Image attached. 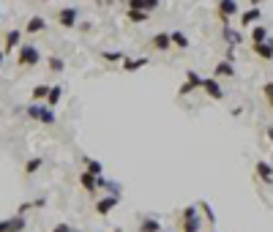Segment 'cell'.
Instances as JSON below:
<instances>
[{
	"label": "cell",
	"mask_w": 273,
	"mask_h": 232,
	"mask_svg": "<svg viewBox=\"0 0 273 232\" xmlns=\"http://www.w3.org/2000/svg\"><path fill=\"white\" fill-rule=\"evenodd\" d=\"M139 232H161V221H158V218H142V221H139Z\"/></svg>",
	"instance_id": "20"
},
{
	"label": "cell",
	"mask_w": 273,
	"mask_h": 232,
	"mask_svg": "<svg viewBox=\"0 0 273 232\" xmlns=\"http://www.w3.org/2000/svg\"><path fill=\"white\" fill-rule=\"evenodd\" d=\"M202 229V218L191 216V218H181V232H199Z\"/></svg>",
	"instance_id": "18"
},
{
	"label": "cell",
	"mask_w": 273,
	"mask_h": 232,
	"mask_svg": "<svg viewBox=\"0 0 273 232\" xmlns=\"http://www.w3.org/2000/svg\"><path fill=\"white\" fill-rule=\"evenodd\" d=\"M101 57L106 63H123L126 61V52H115V49H110V52H101Z\"/></svg>",
	"instance_id": "29"
},
{
	"label": "cell",
	"mask_w": 273,
	"mask_h": 232,
	"mask_svg": "<svg viewBox=\"0 0 273 232\" xmlns=\"http://www.w3.org/2000/svg\"><path fill=\"white\" fill-rule=\"evenodd\" d=\"M17 63L30 69V66H38L41 63V52H38L36 44H19V55H17Z\"/></svg>",
	"instance_id": "2"
},
{
	"label": "cell",
	"mask_w": 273,
	"mask_h": 232,
	"mask_svg": "<svg viewBox=\"0 0 273 232\" xmlns=\"http://www.w3.org/2000/svg\"><path fill=\"white\" fill-rule=\"evenodd\" d=\"M199 88L208 93L213 101H222V98H224V90H222V85H219V79H216V77H205L202 82H199Z\"/></svg>",
	"instance_id": "4"
},
{
	"label": "cell",
	"mask_w": 273,
	"mask_h": 232,
	"mask_svg": "<svg viewBox=\"0 0 273 232\" xmlns=\"http://www.w3.org/2000/svg\"><path fill=\"white\" fill-rule=\"evenodd\" d=\"M25 112H28V118H33L36 123H44V126H55V123H58L55 112L46 107V104H30Z\"/></svg>",
	"instance_id": "1"
},
{
	"label": "cell",
	"mask_w": 273,
	"mask_h": 232,
	"mask_svg": "<svg viewBox=\"0 0 273 232\" xmlns=\"http://www.w3.org/2000/svg\"><path fill=\"white\" fill-rule=\"evenodd\" d=\"M265 41H268V28L254 25V28H251V44H265Z\"/></svg>",
	"instance_id": "22"
},
{
	"label": "cell",
	"mask_w": 273,
	"mask_h": 232,
	"mask_svg": "<svg viewBox=\"0 0 273 232\" xmlns=\"http://www.w3.org/2000/svg\"><path fill=\"white\" fill-rule=\"evenodd\" d=\"M265 134H268V139H270V142H273V126H270L268 131H265Z\"/></svg>",
	"instance_id": "37"
},
{
	"label": "cell",
	"mask_w": 273,
	"mask_h": 232,
	"mask_svg": "<svg viewBox=\"0 0 273 232\" xmlns=\"http://www.w3.org/2000/svg\"><path fill=\"white\" fill-rule=\"evenodd\" d=\"M251 52L259 61H273V38H268L265 44H251Z\"/></svg>",
	"instance_id": "9"
},
{
	"label": "cell",
	"mask_w": 273,
	"mask_h": 232,
	"mask_svg": "<svg viewBox=\"0 0 273 232\" xmlns=\"http://www.w3.org/2000/svg\"><path fill=\"white\" fill-rule=\"evenodd\" d=\"M254 172H257V178L262 183H273V164L270 161H257V167H254Z\"/></svg>",
	"instance_id": "11"
},
{
	"label": "cell",
	"mask_w": 273,
	"mask_h": 232,
	"mask_svg": "<svg viewBox=\"0 0 273 232\" xmlns=\"http://www.w3.org/2000/svg\"><path fill=\"white\" fill-rule=\"evenodd\" d=\"M150 46L156 52H167L170 46H172V41H170V33H156V36L150 38Z\"/></svg>",
	"instance_id": "13"
},
{
	"label": "cell",
	"mask_w": 273,
	"mask_h": 232,
	"mask_svg": "<svg viewBox=\"0 0 273 232\" xmlns=\"http://www.w3.org/2000/svg\"><path fill=\"white\" fill-rule=\"evenodd\" d=\"M79 186H82V189L88 191V194H96V191H98V181L90 175L88 169H85V172H79Z\"/></svg>",
	"instance_id": "12"
},
{
	"label": "cell",
	"mask_w": 273,
	"mask_h": 232,
	"mask_svg": "<svg viewBox=\"0 0 273 232\" xmlns=\"http://www.w3.org/2000/svg\"><path fill=\"white\" fill-rule=\"evenodd\" d=\"M259 17H262V14H259V9H249V11H243V14H241V25H243V28H251V22H257Z\"/></svg>",
	"instance_id": "24"
},
{
	"label": "cell",
	"mask_w": 273,
	"mask_h": 232,
	"mask_svg": "<svg viewBox=\"0 0 273 232\" xmlns=\"http://www.w3.org/2000/svg\"><path fill=\"white\" fill-rule=\"evenodd\" d=\"M148 63H150L148 57H126V61H123V71H129V74H131V71H139V69H145Z\"/></svg>",
	"instance_id": "16"
},
{
	"label": "cell",
	"mask_w": 273,
	"mask_h": 232,
	"mask_svg": "<svg viewBox=\"0 0 273 232\" xmlns=\"http://www.w3.org/2000/svg\"><path fill=\"white\" fill-rule=\"evenodd\" d=\"M3 61H6V52L0 49V69H3Z\"/></svg>",
	"instance_id": "36"
},
{
	"label": "cell",
	"mask_w": 273,
	"mask_h": 232,
	"mask_svg": "<svg viewBox=\"0 0 273 232\" xmlns=\"http://www.w3.org/2000/svg\"><path fill=\"white\" fill-rule=\"evenodd\" d=\"M61 98H63V88H61V85H55V88L49 85V93H46V98H44V101H46V107H49V109H55Z\"/></svg>",
	"instance_id": "17"
},
{
	"label": "cell",
	"mask_w": 273,
	"mask_h": 232,
	"mask_svg": "<svg viewBox=\"0 0 273 232\" xmlns=\"http://www.w3.org/2000/svg\"><path fill=\"white\" fill-rule=\"evenodd\" d=\"M158 6H161V0H129V9L131 11H156Z\"/></svg>",
	"instance_id": "10"
},
{
	"label": "cell",
	"mask_w": 273,
	"mask_h": 232,
	"mask_svg": "<svg viewBox=\"0 0 273 232\" xmlns=\"http://www.w3.org/2000/svg\"><path fill=\"white\" fill-rule=\"evenodd\" d=\"M259 3H262V0H249V6H251V9H259Z\"/></svg>",
	"instance_id": "35"
},
{
	"label": "cell",
	"mask_w": 273,
	"mask_h": 232,
	"mask_svg": "<svg viewBox=\"0 0 273 232\" xmlns=\"http://www.w3.org/2000/svg\"><path fill=\"white\" fill-rule=\"evenodd\" d=\"M222 36H224V41H230V46H232V49H235V46L243 41V38H241V33H238L235 28H230V22H224V28H222Z\"/></svg>",
	"instance_id": "14"
},
{
	"label": "cell",
	"mask_w": 273,
	"mask_h": 232,
	"mask_svg": "<svg viewBox=\"0 0 273 232\" xmlns=\"http://www.w3.org/2000/svg\"><path fill=\"white\" fill-rule=\"evenodd\" d=\"M52 232H77V229L71 227V224H66V221H61V224H55V227H52Z\"/></svg>",
	"instance_id": "34"
},
{
	"label": "cell",
	"mask_w": 273,
	"mask_h": 232,
	"mask_svg": "<svg viewBox=\"0 0 273 232\" xmlns=\"http://www.w3.org/2000/svg\"><path fill=\"white\" fill-rule=\"evenodd\" d=\"M262 93H265V101H268V107L273 109V79L262 85Z\"/></svg>",
	"instance_id": "32"
},
{
	"label": "cell",
	"mask_w": 273,
	"mask_h": 232,
	"mask_svg": "<svg viewBox=\"0 0 273 232\" xmlns=\"http://www.w3.org/2000/svg\"><path fill=\"white\" fill-rule=\"evenodd\" d=\"M41 164H44V158H41V156L28 158V161H25V175H33V172H38V169H41Z\"/></svg>",
	"instance_id": "27"
},
{
	"label": "cell",
	"mask_w": 273,
	"mask_h": 232,
	"mask_svg": "<svg viewBox=\"0 0 273 232\" xmlns=\"http://www.w3.org/2000/svg\"><path fill=\"white\" fill-rule=\"evenodd\" d=\"M46 93H49V85H36V88H33V104H36V101H44Z\"/></svg>",
	"instance_id": "30"
},
{
	"label": "cell",
	"mask_w": 273,
	"mask_h": 232,
	"mask_svg": "<svg viewBox=\"0 0 273 232\" xmlns=\"http://www.w3.org/2000/svg\"><path fill=\"white\" fill-rule=\"evenodd\" d=\"M161 232H164V229H161Z\"/></svg>",
	"instance_id": "39"
},
{
	"label": "cell",
	"mask_w": 273,
	"mask_h": 232,
	"mask_svg": "<svg viewBox=\"0 0 273 232\" xmlns=\"http://www.w3.org/2000/svg\"><path fill=\"white\" fill-rule=\"evenodd\" d=\"M46 63H49V71H63L66 69V61H63V57H58V55H52Z\"/></svg>",
	"instance_id": "31"
},
{
	"label": "cell",
	"mask_w": 273,
	"mask_h": 232,
	"mask_svg": "<svg viewBox=\"0 0 273 232\" xmlns=\"http://www.w3.org/2000/svg\"><path fill=\"white\" fill-rule=\"evenodd\" d=\"M77 19H79V11L74 6H66V9L58 11V25L61 28H77Z\"/></svg>",
	"instance_id": "5"
},
{
	"label": "cell",
	"mask_w": 273,
	"mask_h": 232,
	"mask_svg": "<svg viewBox=\"0 0 273 232\" xmlns=\"http://www.w3.org/2000/svg\"><path fill=\"white\" fill-rule=\"evenodd\" d=\"M44 28H46L44 17H30V19H28V25H25V33H30V36H36V33H41Z\"/></svg>",
	"instance_id": "19"
},
{
	"label": "cell",
	"mask_w": 273,
	"mask_h": 232,
	"mask_svg": "<svg viewBox=\"0 0 273 232\" xmlns=\"http://www.w3.org/2000/svg\"><path fill=\"white\" fill-rule=\"evenodd\" d=\"M191 216H199V208H197V205H186L183 213H181V218H191Z\"/></svg>",
	"instance_id": "33"
},
{
	"label": "cell",
	"mask_w": 273,
	"mask_h": 232,
	"mask_svg": "<svg viewBox=\"0 0 273 232\" xmlns=\"http://www.w3.org/2000/svg\"><path fill=\"white\" fill-rule=\"evenodd\" d=\"M28 227L25 216H11V218H0V232H22Z\"/></svg>",
	"instance_id": "7"
},
{
	"label": "cell",
	"mask_w": 273,
	"mask_h": 232,
	"mask_svg": "<svg viewBox=\"0 0 273 232\" xmlns=\"http://www.w3.org/2000/svg\"><path fill=\"white\" fill-rule=\"evenodd\" d=\"M41 3H49V0H41Z\"/></svg>",
	"instance_id": "38"
},
{
	"label": "cell",
	"mask_w": 273,
	"mask_h": 232,
	"mask_svg": "<svg viewBox=\"0 0 273 232\" xmlns=\"http://www.w3.org/2000/svg\"><path fill=\"white\" fill-rule=\"evenodd\" d=\"M126 17H129V22H134V25H145V22H148V19H150V14H148V11H126Z\"/></svg>",
	"instance_id": "26"
},
{
	"label": "cell",
	"mask_w": 273,
	"mask_h": 232,
	"mask_svg": "<svg viewBox=\"0 0 273 232\" xmlns=\"http://www.w3.org/2000/svg\"><path fill=\"white\" fill-rule=\"evenodd\" d=\"M238 14V3L235 0H219V17L222 22H230V17Z\"/></svg>",
	"instance_id": "8"
},
{
	"label": "cell",
	"mask_w": 273,
	"mask_h": 232,
	"mask_svg": "<svg viewBox=\"0 0 273 232\" xmlns=\"http://www.w3.org/2000/svg\"><path fill=\"white\" fill-rule=\"evenodd\" d=\"M85 164H88V172L93 178H101L104 175V164L98 161V158H85Z\"/></svg>",
	"instance_id": "25"
},
{
	"label": "cell",
	"mask_w": 273,
	"mask_h": 232,
	"mask_svg": "<svg viewBox=\"0 0 273 232\" xmlns=\"http://www.w3.org/2000/svg\"><path fill=\"white\" fill-rule=\"evenodd\" d=\"M197 208H199V213H202L205 218H208V224L216 221V213H213V208L208 205V200H202V202H197Z\"/></svg>",
	"instance_id": "28"
},
{
	"label": "cell",
	"mask_w": 273,
	"mask_h": 232,
	"mask_svg": "<svg viewBox=\"0 0 273 232\" xmlns=\"http://www.w3.org/2000/svg\"><path fill=\"white\" fill-rule=\"evenodd\" d=\"M216 77H235V63H230V61H222L216 66Z\"/></svg>",
	"instance_id": "23"
},
{
	"label": "cell",
	"mask_w": 273,
	"mask_h": 232,
	"mask_svg": "<svg viewBox=\"0 0 273 232\" xmlns=\"http://www.w3.org/2000/svg\"><path fill=\"white\" fill-rule=\"evenodd\" d=\"M170 41H172V46H178V49H189V36L181 33V30L170 33Z\"/></svg>",
	"instance_id": "21"
},
{
	"label": "cell",
	"mask_w": 273,
	"mask_h": 232,
	"mask_svg": "<svg viewBox=\"0 0 273 232\" xmlns=\"http://www.w3.org/2000/svg\"><path fill=\"white\" fill-rule=\"evenodd\" d=\"M121 205V197H112V194H104V197H98L96 200V213L98 216H110L112 210Z\"/></svg>",
	"instance_id": "3"
},
{
	"label": "cell",
	"mask_w": 273,
	"mask_h": 232,
	"mask_svg": "<svg viewBox=\"0 0 273 232\" xmlns=\"http://www.w3.org/2000/svg\"><path fill=\"white\" fill-rule=\"evenodd\" d=\"M19 41H22V30H9L6 33V46H3V52H11V49H17Z\"/></svg>",
	"instance_id": "15"
},
{
	"label": "cell",
	"mask_w": 273,
	"mask_h": 232,
	"mask_svg": "<svg viewBox=\"0 0 273 232\" xmlns=\"http://www.w3.org/2000/svg\"><path fill=\"white\" fill-rule=\"evenodd\" d=\"M199 82H202V77H199L197 71H186V79H183L181 88H178V96H189L191 90L199 88Z\"/></svg>",
	"instance_id": "6"
}]
</instances>
